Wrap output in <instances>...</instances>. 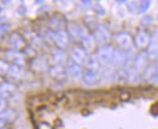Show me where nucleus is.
<instances>
[{
	"label": "nucleus",
	"instance_id": "f257e3e1",
	"mask_svg": "<svg viewBox=\"0 0 158 129\" xmlns=\"http://www.w3.org/2000/svg\"><path fill=\"white\" fill-rule=\"evenodd\" d=\"M114 50H115L114 47L110 44H106V45H103V46L99 47L95 56H96V58H97L98 62L100 63V65L109 66L110 64H112Z\"/></svg>",
	"mask_w": 158,
	"mask_h": 129
},
{
	"label": "nucleus",
	"instance_id": "f03ea898",
	"mask_svg": "<svg viewBox=\"0 0 158 129\" xmlns=\"http://www.w3.org/2000/svg\"><path fill=\"white\" fill-rule=\"evenodd\" d=\"M94 39L96 41V44H99L100 46L106 45L110 41L111 38V34H110L109 29L103 24H99L94 29Z\"/></svg>",
	"mask_w": 158,
	"mask_h": 129
},
{
	"label": "nucleus",
	"instance_id": "7ed1b4c3",
	"mask_svg": "<svg viewBox=\"0 0 158 129\" xmlns=\"http://www.w3.org/2000/svg\"><path fill=\"white\" fill-rule=\"evenodd\" d=\"M89 56L85 49H83L80 46H75L71 52V61L78 64L79 66L85 65L88 62Z\"/></svg>",
	"mask_w": 158,
	"mask_h": 129
},
{
	"label": "nucleus",
	"instance_id": "20e7f679",
	"mask_svg": "<svg viewBox=\"0 0 158 129\" xmlns=\"http://www.w3.org/2000/svg\"><path fill=\"white\" fill-rule=\"evenodd\" d=\"M115 41L117 43L120 49L122 50H129L131 49L132 44H133V38L131 35L127 32H121L116 34L115 36Z\"/></svg>",
	"mask_w": 158,
	"mask_h": 129
},
{
	"label": "nucleus",
	"instance_id": "39448f33",
	"mask_svg": "<svg viewBox=\"0 0 158 129\" xmlns=\"http://www.w3.org/2000/svg\"><path fill=\"white\" fill-rule=\"evenodd\" d=\"M53 42L56 44L57 49H64L69 45V34L64 29H59L57 32H54V37H53Z\"/></svg>",
	"mask_w": 158,
	"mask_h": 129
},
{
	"label": "nucleus",
	"instance_id": "423d86ee",
	"mask_svg": "<svg viewBox=\"0 0 158 129\" xmlns=\"http://www.w3.org/2000/svg\"><path fill=\"white\" fill-rule=\"evenodd\" d=\"M150 40H151V37H150L149 33H148L146 29H140V31L137 32V34L135 35L133 42L137 49H143V47L149 45Z\"/></svg>",
	"mask_w": 158,
	"mask_h": 129
},
{
	"label": "nucleus",
	"instance_id": "0eeeda50",
	"mask_svg": "<svg viewBox=\"0 0 158 129\" xmlns=\"http://www.w3.org/2000/svg\"><path fill=\"white\" fill-rule=\"evenodd\" d=\"M148 62H149V58H148V54L146 50H140V52L134 57L133 63H134V68L136 70H138L140 72L141 70H143L144 68L148 66Z\"/></svg>",
	"mask_w": 158,
	"mask_h": 129
},
{
	"label": "nucleus",
	"instance_id": "6e6552de",
	"mask_svg": "<svg viewBox=\"0 0 158 129\" xmlns=\"http://www.w3.org/2000/svg\"><path fill=\"white\" fill-rule=\"evenodd\" d=\"M4 57L7 60H10L11 62H13V64L18 65V66H23L25 60H24V56L22 53L18 52V50H14V49H10L6 50L4 53Z\"/></svg>",
	"mask_w": 158,
	"mask_h": 129
},
{
	"label": "nucleus",
	"instance_id": "1a4fd4ad",
	"mask_svg": "<svg viewBox=\"0 0 158 129\" xmlns=\"http://www.w3.org/2000/svg\"><path fill=\"white\" fill-rule=\"evenodd\" d=\"M50 76L54 78L57 81H65L68 79V72L67 68H64L62 65H54V66L50 67L49 69Z\"/></svg>",
	"mask_w": 158,
	"mask_h": 129
},
{
	"label": "nucleus",
	"instance_id": "9d476101",
	"mask_svg": "<svg viewBox=\"0 0 158 129\" xmlns=\"http://www.w3.org/2000/svg\"><path fill=\"white\" fill-rule=\"evenodd\" d=\"M10 45L14 49V50H18L19 52V49H24L27 43H25V40L21 35L14 32L10 35Z\"/></svg>",
	"mask_w": 158,
	"mask_h": 129
},
{
	"label": "nucleus",
	"instance_id": "9b49d317",
	"mask_svg": "<svg viewBox=\"0 0 158 129\" xmlns=\"http://www.w3.org/2000/svg\"><path fill=\"white\" fill-rule=\"evenodd\" d=\"M68 34L70 35L73 39L75 40H80L81 37L85 35V29L80 25L76 24V23H71L68 26Z\"/></svg>",
	"mask_w": 158,
	"mask_h": 129
},
{
	"label": "nucleus",
	"instance_id": "f8f14e48",
	"mask_svg": "<svg viewBox=\"0 0 158 129\" xmlns=\"http://www.w3.org/2000/svg\"><path fill=\"white\" fill-rule=\"evenodd\" d=\"M80 41H81V44H82V49L85 50H92L96 45V41H95V39H94L93 35H91L90 33H88V32H85V35L81 37Z\"/></svg>",
	"mask_w": 158,
	"mask_h": 129
},
{
	"label": "nucleus",
	"instance_id": "ddd939ff",
	"mask_svg": "<svg viewBox=\"0 0 158 129\" xmlns=\"http://www.w3.org/2000/svg\"><path fill=\"white\" fill-rule=\"evenodd\" d=\"M67 72L68 74L71 76L74 79H79L80 77H82V68L81 66H79L78 64L74 63L73 61H70L67 67Z\"/></svg>",
	"mask_w": 158,
	"mask_h": 129
},
{
	"label": "nucleus",
	"instance_id": "4468645a",
	"mask_svg": "<svg viewBox=\"0 0 158 129\" xmlns=\"http://www.w3.org/2000/svg\"><path fill=\"white\" fill-rule=\"evenodd\" d=\"M82 79L86 85H90V86L95 85V84H97L99 81L98 72H91V70L86 69L82 74Z\"/></svg>",
	"mask_w": 158,
	"mask_h": 129
},
{
	"label": "nucleus",
	"instance_id": "2eb2a0df",
	"mask_svg": "<svg viewBox=\"0 0 158 129\" xmlns=\"http://www.w3.org/2000/svg\"><path fill=\"white\" fill-rule=\"evenodd\" d=\"M114 81L117 83L128 82V69L126 68H118L113 74Z\"/></svg>",
	"mask_w": 158,
	"mask_h": 129
},
{
	"label": "nucleus",
	"instance_id": "dca6fc26",
	"mask_svg": "<svg viewBox=\"0 0 158 129\" xmlns=\"http://www.w3.org/2000/svg\"><path fill=\"white\" fill-rule=\"evenodd\" d=\"M24 74L25 72L21 66H18V65H15V64L10 65V69L7 75H10L12 78H14V79H20V78L23 77Z\"/></svg>",
	"mask_w": 158,
	"mask_h": 129
},
{
	"label": "nucleus",
	"instance_id": "f3484780",
	"mask_svg": "<svg viewBox=\"0 0 158 129\" xmlns=\"http://www.w3.org/2000/svg\"><path fill=\"white\" fill-rule=\"evenodd\" d=\"M146 52L148 54L149 60L157 61L158 60V42L157 41L152 42L151 44L149 45V49H148Z\"/></svg>",
	"mask_w": 158,
	"mask_h": 129
},
{
	"label": "nucleus",
	"instance_id": "a211bd4d",
	"mask_svg": "<svg viewBox=\"0 0 158 129\" xmlns=\"http://www.w3.org/2000/svg\"><path fill=\"white\" fill-rule=\"evenodd\" d=\"M53 59H54L56 65H62L63 66V64L67 62V55L64 54L62 49H57L53 52Z\"/></svg>",
	"mask_w": 158,
	"mask_h": 129
},
{
	"label": "nucleus",
	"instance_id": "6ab92c4d",
	"mask_svg": "<svg viewBox=\"0 0 158 129\" xmlns=\"http://www.w3.org/2000/svg\"><path fill=\"white\" fill-rule=\"evenodd\" d=\"M85 66L88 68V70H91V72H98L99 70H100V63L98 62L96 56H91V57H89Z\"/></svg>",
	"mask_w": 158,
	"mask_h": 129
},
{
	"label": "nucleus",
	"instance_id": "aec40b11",
	"mask_svg": "<svg viewBox=\"0 0 158 129\" xmlns=\"http://www.w3.org/2000/svg\"><path fill=\"white\" fill-rule=\"evenodd\" d=\"M32 68L35 70H39V72L47 69V61H45L44 58L43 57L35 58L32 62Z\"/></svg>",
	"mask_w": 158,
	"mask_h": 129
},
{
	"label": "nucleus",
	"instance_id": "412c9836",
	"mask_svg": "<svg viewBox=\"0 0 158 129\" xmlns=\"http://www.w3.org/2000/svg\"><path fill=\"white\" fill-rule=\"evenodd\" d=\"M155 74H156V66H154V65H148L143 69L142 79H144L146 81H153L154 80Z\"/></svg>",
	"mask_w": 158,
	"mask_h": 129
},
{
	"label": "nucleus",
	"instance_id": "4be33fe9",
	"mask_svg": "<svg viewBox=\"0 0 158 129\" xmlns=\"http://www.w3.org/2000/svg\"><path fill=\"white\" fill-rule=\"evenodd\" d=\"M50 26H51V29H52V31H54V32L62 29L63 20L61 19L60 17H53V18L50 20Z\"/></svg>",
	"mask_w": 158,
	"mask_h": 129
},
{
	"label": "nucleus",
	"instance_id": "5701e85b",
	"mask_svg": "<svg viewBox=\"0 0 158 129\" xmlns=\"http://www.w3.org/2000/svg\"><path fill=\"white\" fill-rule=\"evenodd\" d=\"M140 81V74L134 67L128 68V82L137 83Z\"/></svg>",
	"mask_w": 158,
	"mask_h": 129
},
{
	"label": "nucleus",
	"instance_id": "b1692460",
	"mask_svg": "<svg viewBox=\"0 0 158 129\" xmlns=\"http://www.w3.org/2000/svg\"><path fill=\"white\" fill-rule=\"evenodd\" d=\"M150 6H151V1H149V0H143V1H140L139 6H137L138 7V14H143V13H146L148 10L150 9Z\"/></svg>",
	"mask_w": 158,
	"mask_h": 129
},
{
	"label": "nucleus",
	"instance_id": "393cba45",
	"mask_svg": "<svg viewBox=\"0 0 158 129\" xmlns=\"http://www.w3.org/2000/svg\"><path fill=\"white\" fill-rule=\"evenodd\" d=\"M9 69H10L9 62L0 59V76H1V75H7Z\"/></svg>",
	"mask_w": 158,
	"mask_h": 129
},
{
	"label": "nucleus",
	"instance_id": "a878e982",
	"mask_svg": "<svg viewBox=\"0 0 158 129\" xmlns=\"http://www.w3.org/2000/svg\"><path fill=\"white\" fill-rule=\"evenodd\" d=\"M153 20L154 19H153L151 15H143V17L140 20V25H142V26H149L153 22Z\"/></svg>",
	"mask_w": 158,
	"mask_h": 129
},
{
	"label": "nucleus",
	"instance_id": "bb28decb",
	"mask_svg": "<svg viewBox=\"0 0 158 129\" xmlns=\"http://www.w3.org/2000/svg\"><path fill=\"white\" fill-rule=\"evenodd\" d=\"M10 29V24L9 23H2L0 25V38L3 35H6Z\"/></svg>",
	"mask_w": 158,
	"mask_h": 129
},
{
	"label": "nucleus",
	"instance_id": "cd10ccee",
	"mask_svg": "<svg viewBox=\"0 0 158 129\" xmlns=\"http://www.w3.org/2000/svg\"><path fill=\"white\" fill-rule=\"evenodd\" d=\"M94 12H95L96 14H98V15H101V16H103V15L106 14L104 9L101 6H99V4H97L96 6H94Z\"/></svg>",
	"mask_w": 158,
	"mask_h": 129
},
{
	"label": "nucleus",
	"instance_id": "c85d7f7f",
	"mask_svg": "<svg viewBox=\"0 0 158 129\" xmlns=\"http://www.w3.org/2000/svg\"><path fill=\"white\" fill-rule=\"evenodd\" d=\"M127 4H128V9H129V11L130 12H135V9H136V2L135 1H129V2H127Z\"/></svg>",
	"mask_w": 158,
	"mask_h": 129
},
{
	"label": "nucleus",
	"instance_id": "c756f323",
	"mask_svg": "<svg viewBox=\"0 0 158 129\" xmlns=\"http://www.w3.org/2000/svg\"><path fill=\"white\" fill-rule=\"evenodd\" d=\"M151 113L154 115L155 117L158 115V103H155V104L151 107Z\"/></svg>",
	"mask_w": 158,
	"mask_h": 129
},
{
	"label": "nucleus",
	"instance_id": "7c9ffc66",
	"mask_svg": "<svg viewBox=\"0 0 158 129\" xmlns=\"http://www.w3.org/2000/svg\"><path fill=\"white\" fill-rule=\"evenodd\" d=\"M79 4H81V6L88 7V6H92V1H90V0H85V1H80V2H79Z\"/></svg>",
	"mask_w": 158,
	"mask_h": 129
},
{
	"label": "nucleus",
	"instance_id": "2f4dec72",
	"mask_svg": "<svg viewBox=\"0 0 158 129\" xmlns=\"http://www.w3.org/2000/svg\"><path fill=\"white\" fill-rule=\"evenodd\" d=\"M6 107V100L4 99H0V111H3Z\"/></svg>",
	"mask_w": 158,
	"mask_h": 129
},
{
	"label": "nucleus",
	"instance_id": "473e14b6",
	"mask_svg": "<svg viewBox=\"0 0 158 129\" xmlns=\"http://www.w3.org/2000/svg\"><path fill=\"white\" fill-rule=\"evenodd\" d=\"M17 12H18L20 15H23L24 13H25V6H20L19 9L17 10Z\"/></svg>",
	"mask_w": 158,
	"mask_h": 129
},
{
	"label": "nucleus",
	"instance_id": "72a5a7b5",
	"mask_svg": "<svg viewBox=\"0 0 158 129\" xmlns=\"http://www.w3.org/2000/svg\"><path fill=\"white\" fill-rule=\"evenodd\" d=\"M157 61H158V60H157ZM153 82L158 83V63H157V66H156V74H155V77H154V80H153Z\"/></svg>",
	"mask_w": 158,
	"mask_h": 129
},
{
	"label": "nucleus",
	"instance_id": "f704fd0d",
	"mask_svg": "<svg viewBox=\"0 0 158 129\" xmlns=\"http://www.w3.org/2000/svg\"><path fill=\"white\" fill-rule=\"evenodd\" d=\"M2 83H3V80H2V77H1V76H0V84H2Z\"/></svg>",
	"mask_w": 158,
	"mask_h": 129
},
{
	"label": "nucleus",
	"instance_id": "c9c22d12",
	"mask_svg": "<svg viewBox=\"0 0 158 129\" xmlns=\"http://www.w3.org/2000/svg\"><path fill=\"white\" fill-rule=\"evenodd\" d=\"M2 124H4V120H0V126H1Z\"/></svg>",
	"mask_w": 158,
	"mask_h": 129
},
{
	"label": "nucleus",
	"instance_id": "e433bc0d",
	"mask_svg": "<svg viewBox=\"0 0 158 129\" xmlns=\"http://www.w3.org/2000/svg\"><path fill=\"white\" fill-rule=\"evenodd\" d=\"M1 11H2V9H1V6H0V13H1Z\"/></svg>",
	"mask_w": 158,
	"mask_h": 129
},
{
	"label": "nucleus",
	"instance_id": "4c0bfd02",
	"mask_svg": "<svg viewBox=\"0 0 158 129\" xmlns=\"http://www.w3.org/2000/svg\"><path fill=\"white\" fill-rule=\"evenodd\" d=\"M0 129H7V128H4V127H1V128H0Z\"/></svg>",
	"mask_w": 158,
	"mask_h": 129
},
{
	"label": "nucleus",
	"instance_id": "58836bf2",
	"mask_svg": "<svg viewBox=\"0 0 158 129\" xmlns=\"http://www.w3.org/2000/svg\"><path fill=\"white\" fill-rule=\"evenodd\" d=\"M157 20H158V17H157Z\"/></svg>",
	"mask_w": 158,
	"mask_h": 129
}]
</instances>
